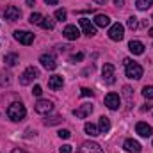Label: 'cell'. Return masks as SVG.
Instances as JSON below:
<instances>
[{"instance_id":"obj_12","label":"cell","mask_w":153,"mask_h":153,"mask_svg":"<svg viewBox=\"0 0 153 153\" xmlns=\"http://www.w3.org/2000/svg\"><path fill=\"white\" fill-rule=\"evenodd\" d=\"M119 103H121V98H119V94H116V93H109V94L105 96V105H107L111 111L119 109Z\"/></svg>"},{"instance_id":"obj_21","label":"cell","mask_w":153,"mask_h":153,"mask_svg":"<svg viewBox=\"0 0 153 153\" xmlns=\"http://www.w3.org/2000/svg\"><path fill=\"white\" fill-rule=\"evenodd\" d=\"M84 130H85V134H87V135H91V137H96V135H100V130H98V126H96L94 123H85Z\"/></svg>"},{"instance_id":"obj_34","label":"cell","mask_w":153,"mask_h":153,"mask_svg":"<svg viewBox=\"0 0 153 153\" xmlns=\"http://www.w3.org/2000/svg\"><path fill=\"white\" fill-rule=\"evenodd\" d=\"M80 94H82V96H93L94 93H93L89 87H82V89H80Z\"/></svg>"},{"instance_id":"obj_40","label":"cell","mask_w":153,"mask_h":153,"mask_svg":"<svg viewBox=\"0 0 153 153\" xmlns=\"http://www.w3.org/2000/svg\"><path fill=\"white\" fill-rule=\"evenodd\" d=\"M11 153H27V152H23V150H20V148H14Z\"/></svg>"},{"instance_id":"obj_30","label":"cell","mask_w":153,"mask_h":153,"mask_svg":"<svg viewBox=\"0 0 153 153\" xmlns=\"http://www.w3.org/2000/svg\"><path fill=\"white\" fill-rule=\"evenodd\" d=\"M11 75H7V73H0V85H9L11 84Z\"/></svg>"},{"instance_id":"obj_19","label":"cell","mask_w":153,"mask_h":153,"mask_svg":"<svg viewBox=\"0 0 153 153\" xmlns=\"http://www.w3.org/2000/svg\"><path fill=\"white\" fill-rule=\"evenodd\" d=\"M93 23H94L96 27H102V29H105V27H109V25H111V18H109L107 14H96Z\"/></svg>"},{"instance_id":"obj_10","label":"cell","mask_w":153,"mask_h":153,"mask_svg":"<svg viewBox=\"0 0 153 153\" xmlns=\"http://www.w3.org/2000/svg\"><path fill=\"white\" fill-rule=\"evenodd\" d=\"M109 38L112 41H121L125 38V27L121 23H114L111 29H109Z\"/></svg>"},{"instance_id":"obj_5","label":"cell","mask_w":153,"mask_h":153,"mask_svg":"<svg viewBox=\"0 0 153 153\" xmlns=\"http://www.w3.org/2000/svg\"><path fill=\"white\" fill-rule=\"evenodd\" d=\"M102 78L107 85H112L116 82V75H114V66L112 64H103L102 68Z\"/></svg>"},{"instance_id":"obj_24","label":"cell","mask_w":153,"mask_h":153,"mask_svg":"<svg viewBox=\"0 0 153 153\" xmlns=\"http://www.w3.org/2000/svg\"><path fill=\"white\" fill-rule=\"evenodd\" d=\"M39 27H43V29H46V30H52V29H53V27H55V22H53V20H52V18H46V16H45V18H43V22H41V25H39Z\"/></svg>"},{"instance_id":"obj_26","label":"cell","mask_w":153,"mask_h":153,"mask_svg":"<svg viewBox=\"0 0 153 153\" xmlns=\"http://www.w3.org/2000/svg\"><path fill=\"white\" fill-rule=\"evenodd\" d=\"M143 96L146 100H153V85H144L143 87Z\"/></svg>"},{"instance_id":"obj_23","label":"cell","mask_w":153,"mask_h":153,"mask_svg":"<svg viewBox=\"0 0 153 153\" xmlns=\"http://www.w3.org/2000/svg\"><path fill=\"white\" fill-rule=\"evenodd\" d=\"M135 5H137V9H141V11H146L148 7L153 5V0H135Z\"/></svg>"},{"instance_id":"obj_9","label":"cell","mask_w":153,"mask_h":153,"mask_svg":"<svg viewBox=\"0 0 153 153\" xmlns=\"http://www.w3.org/2000/svg\"><path fill=\"white\" fill-rule=\"evenodd\" d=\"M78 153H103V150L98 143L87 141V143H82V146L78 148Z\"/></svg>"},{"instance_id":"obj_36","label":"cell","mask_w":153,"mask_h":153,"mask_svg":"<svg viewBox=\"0 0 153 153\" xmlns=\"http://www.w3.org/2000/svg\"><path fill=\"white\" fill-rule=\"evenodd\" d=\"M61 153H71V146L70 144H62L61 146Z\"/></svg>"},{"instance_id":"obj_2","label":"cell","mask_w":153,"mask_h":153,"mask_svg":"<svg viewBox=\"0 0 153 153\" xmlns=\"http://www.w3.org/2000/svg\"><path fill=\"white\" fill-rule=\"evenodd\" d=\"M126 70H125V73L128 78H132V80H139V78H143V66L141 64H137V62H134V61H130L126 66H125Z\"/></svg>"},{"instance_id":"obj_13","label":"cell","mask_w":153,"mask_h":153,"mask_svg":"<svg viewBox=\"0 0 153 153\" xmlns=\"http://www.w3.org/2000/svg\"><path fill=\"white\" fill-rule=\"evenodd\" d=\"M62 36L70 41H75V39L80 38V30L76 29V25H66L64 30H62Z\"/></svg>"},{"instance_id":"obj_33","label":"cell","mask_w":153,"mask_h":153,"mask_svg":"<svg viewBox=\"0 0 153 153\" xmlns=\"http://www.w3.org/2000/svg\"><path fill=\"white\" fill-rule=\"evenodd\" d=\"M59 137L61 139H70L71 137V132L70 130H59Z\"/></svg>"},{"instance_id":"obj_35","label":"cell","mask_w":153,"mask_h":153,"mask_svg":"<svg viewBox=\"0 0 153 153\" xmlns=\"http://www.w3.org/2000/svg\"><path fill=\"white\" fill-rule=\"evenodd\" d=\"M41 93H43L41 85H34V89H32V94H34V96H41Z\"/></svg>"},{"instance_id":"obj_25","label":"cell","mask_w":153,"mask_h":153,"mask_svg":"<svg viewBox=\"0 0 153 153\" xmlns=\"http://www.w3.org/2000/svg\"><path fill=\"white\" fill-rule=\"evenodd\" d=\"M43 14H39V13H32L30 14V18H29V22L32 23V25H41V22H43Z\"/></svg>"},{"instance_id":"obj_22","label":"cell","mask_w":153,"mask_h":153,"mask_svg":"<svg viewBox=\"0 0 153 153\" xmlns=\"http://www.w3.org/2000/svg\"><path fill=\"white\" fill-rule=\"evenodd\" d=\"M20 59H18V55L16 53H7L5 57H4V62L7 64V66H16V62H18Z\"/></svg>"},{"instance_id":"obj_41","label":"cell","mask_w":153,"mask_h":153,"mask_svg":"<svg viewBox=\"0 0 153 153\" xmlns=\"http://www.w3.org/2000/svg\"><path fill=\"white\" fill-rule=\"evenodd\" d=\"M34 4H36V0H27V5H29V7H32Z\"/></svg>"},{"instance_id":"obj_1","label":"cell","mask_w":153,"mask_h":153,"mask_svg":"<svg viewBox=\"0 0 153 153\" xmlns=\"http://www.w3.org/2000/svg\"><path fill=\"white\" fill-rule=\"evenodd\" d=\"M25 116H27V109L22 102H14L7 107V117L11 121H22Z\"/></svg>"},{"instance_id":"obj_17","label":"cell","mask_w":153,"mask_h":153,"mask_svg":"<svg viewBox=\"0 0 153 153\" xmlns=\"http://www.w3.org/2000/svg\"><path fill=\"white\" fill-rule=\"evenodd\" d=\"M64 85V80H62V76L61 75H53L48 78V87L50 89H53V91H57V89H61Z\"/></svg>"},{"instance_id":"obj_42","label":"cell","mask_w":153,"mask_h":153,"mask_svg":"<svg viewBox=\"0 0 153 153\" xmlns=\"http://www.w3.org/2000/svg\"><path fill=\"white\" fill-rule=\"evenodd\" d=\"M150 36H152V38H153V27H152V29H150Z\"/></svg>"},{"instance_id":"obj_38","label":"cell","mask_w":153,"mask_h":153,"mask_svg":"<svg viewBox=\"0 0 153 153\" xmlns=\"http://www.w3.org/2000/svg\"><path fill=\"white\" fill-rule=\"evenodd\" d=\"M94 4H98V5H105L107 4V0H93Z\"/></svg>"},{"instance_id":"obj_27","label":"cell","mask_w":153,"mask_h":153,"mask_svg":"<svg viewBox=\"0 0 153 153\" xmlns=\"http://www.w3.org/2000/svg\"><path fill=\"white\" fill-rule=\"evenodd\" d=\"M126 25H128V29L135 30V29L139 27V22H137V18H135V16H130V18H128V22H126Z\"/></svg>"},{"instance_id":"obj_39","label":"cell","mask_w":153,"mask_h":153,"mask_svg":"<svg viewBox=\"0 0 153 153\" xmlns=\"http://www.w3.org/2000/svg\"><path fill=\"white\" fill-rule=\"evenodd\" d=\"M114 4L117 7H121V5H125V0H114Z\"/></svg>"},{"instance_id":"obj_3","label":"cell","mask_w":153,"mask_h":153,"mask_svg":"<svg viewBox=\"0 0 153 153\" xmlns=\"http://www.w3.org/2000/svg\"><path fill=\"white\" fill-rule=\"evenodd\" d=\"M36 78H39V70L34 66H29L22 75H20V84L22 85H29L30 82H34Z\"/></svg>"},{"instance_id":"obj_20","label":"cell","mask_w":153,"mask_h":153,"mask_svg":"<svg viewBox=\"0 0 153 153\" xmlns=\"http://www.w3.org/2000/svg\"><path fill=\"white\" fill-rule=\"evenodd\" d=\"M98 130H100V134H107L111 130V119L105 117V116H102L100 117V123H98Z\"/></svg>"},{"instance_id":"obj_8","label":"cell","mask_w":153,"mask_h":153,"mask_svg":"<svg viewBox=\"0 0 153 153\" xmlns=\"http://www.w3.org/2000/svg\"><path fill=\"white\" fill-rule=\"evenodd\" d=\"M34 111L38 114H48L53 111V102L52 100H38V103L34 105Z\"/></svg>"},{"instance_id":"obj_4","label":"cell","mask_w":153,"mask_h":153,"mask_svg":"<svg viewBox=\"0 0 153 153\" xmlns=\"http://www.w3.org/2000/svg\"><path fill=\"white\" fill-rule=\"evenodd\" d=\"M39 62H41V66H43L45 70H48V71H53V70L57 68L55 55H52V53H43V55L39 57Z\"/></svg>"},{"instance_id":"obj_16","label":"cell","mask_w":153,"mask_h":153,"mask_svg":"<svg viewBox=\"0 0 153 153\" xmlns=\"http://www.w3.org/2000/svg\"><path fill=\"white\" fill-rule=\"evenodd\" d=\"M123 148L128 153H141V144L137 141H134V139H126L125 144H123Z\"/></svg>"},{"instance_id":"obj_37","label":"cell","mask_w":153,"mask_h":153,"mask_svg":"<svg viewBox=\"0 0 153 153\" xmlns=\"http://www.w3.org/2000/svg\"><path fill=\"white\" fill-rule=\"evenodd\" d=\"M45 4H46V5H57L59 0H45Z\"/></svg>"},{"instance_id":"obj_31","label":"cell","mask_w":153,"mask_h":153,"mask_svg":"<svg viewBox=\"0 0 153 153\" xmlns=\"http://www.w3.org/2000/svg\"><path fill=\"white\" fill-rule=\"evenodd\" d=\"M123 94L126 96V100H128V103H132V89H130L128 85H125V87H123Z\"/></svg>"},{"instance_id":"obj_14","label":"cell","mask_w":153,"mask_h":153,"mask_svg":"<svg viewBox=\"0 0 153 153\" xmlns=\"http://www.w3.org/2000/svg\"><path fill=\"white\" fill-rule=\"evenodd\" d=\"M91 112H93V105H89V103H84V105L76 107L75 111H73V116H76L78 119H84V117L91 116Z\"/></svg>"},{"instance_id":"obj_7","label":"cell","mask_w":153,"mask_h":153,"mask_svg":"<svg viewBox=\"0 0 153 153\" xmlns=\"http://www.w3.org/2000/svg\"><path fill=\"white\" fill-rule=\"evenodd\" d=\"M80 29H82V32L85 34V36H89V38H93L94 34H96V25L91 22V20H87V18H80Z\"/></svg>"},{"instance_id":"obj_28","label":"cell","mask_w":153,"mask_h":153,"mask_svg":"<svg viewBox=\"0 0 153 153\" xmlns=\"http://www.w3.org/2000/svg\"><path fill=\"white\" fill-rule=\"evenodd\" d=\"M66 16H68L66 9H57V11H55V18H57L59 22H64V20H66Z\"/></svg>"},{"instance_id":"obj_18","label":"cell","mask_w":153,"mask_h":153,"mask_svg":"<svg viewBox=\"0 0 153 153\" xmlns=\"http://www.w3.org/2000/svg\"><path fill=\"white\" fill-rule=\"evenodd\" d=\"M128 50L134 53V55H143L144 53V45L141 41H130L128 43Z\"/></svg>"},{"instance_id":"obj_15","label":"cell","mask_w":153,"mask_h":153,"mask_svg":"<svg viewBox=\"0 0 153 153\" xmlns=\"http://www.w3.org/2000/svg\"><path fill=\"white\" fill-rule=\"evenodd\" d=\"M135 132L141 135V137H150L153 134V128L148 125V123H144V121H139L137 125H135Z\"/></svg>"},{"instance_id":"obj_29","label":"cell","mask_w":153,"mask_h":153,"mask_svg":"<svg viewBox=\"0 0 153 153\" xmlns=\"http://www.w3.org/2000/svg\"><path fill=\"white\" fill-rule=\"evenodd\" d=\"M61 121H62V117H61V116H55V117L45 119V125H46V126H50V125H57V123H61Z\"/></svg>"},{"instance_id":"obj_32","label":"cell","mask_w":153,"mask_h":153,"mask_svg":"<svg viewBox=\"0 0 153 153\" xmlns=\"http://www.w3.org/2000/svg\"><path fill=\"white\" fill-rule=\"evenodd\" d=\"M82 59H84V53L80 52V53H75V55H71V57H70V62H80Z\"/></svg>"},{"instance_id":"obj_11","label":"cell","mask_w":153,"mask_h":153,"mask_svg":"<svg viewBox=\"0 0 153 153\" xmlns=\"http://www.w3.org/2000/svg\"><path fill=\"white\" fill-rule=\"evenodd\" d=\"M4 16H5V20H9V22H16V20L22 18V11H20L16 5H7L5 11H4Z\"/></svg>"},{"instance_id":"obj_6","label":"cell","mask_w":153,"mask_h":153,"mask_svg":"<svg viewBox=\"0 0 153 153\" xmlns=\"http://www.w3.org/2000/svg\"><path fill=\"white\" fill-rule=\"evenodd\" d=\"M13 36H14V39L18 43H22V45H32V41H34V34L29 32V30H14Z\"/></svg>"}]
</instances>
